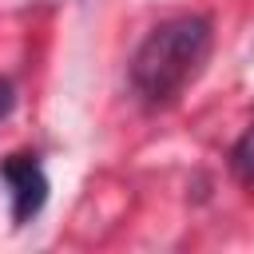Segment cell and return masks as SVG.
Listing matches in <instances>:
<instances>
[{"label": "cell", "instance_id": "cell-4", "mask_svg": "<svg viewBox=\"0 0 254 254\" xmlns=\"http://www.w3.org/2000/svg\"><path fill=\"white\" fill-rule=\"evenodd\" d=\"M12 103H16V87H12V79H0V119L12 111Z\"/></svg>", "mask_w": 254, "mask_h": 254}, {"label": "cell", "instance_id": "cell-2", "mask_svg": "<svg viewBox=\"0 0 254 254\" xmlns=\"http://www.w3.org/2000/svg\"><path fill=\"white\" fill-rule=\"evenodd\" d=\"M0 183L8 187V202H12V222L16 226L32 222L44 210V202H48V175H44L36 155H28V151L8 155L0 163Z\"/></svg>", "mask_w": 254, "mask_h": 254}, {"label": "cell", "instance_id": "cell-1", "mask_svg": "<svg viewBox=\"0 0 254 254\" xmlns=\"http://www.w3.org/2000/svg\"><path fill=\"white\" fill-rule=\"evenodd\" d=\"M210 44H214V28L206 16L187 12L155 24L131 56V87L139 103L151 111L175 107L187 95V87L202 75L210 60Z\"/></svg>", "mask_w": 254, "mask_h": 254}, {"label": "cell", "instance_id": "cell-3", "mask_svg": "<svg viewBox=\"0 0 254 254\" xmlns=\"http://www.w3.org/2000/svg\"><path fill=\"white\" fill-rule=\"evenodd\" d=\"M230 175L242 183V187H254V119L246 123V131L234 139L230 147Z\"/></svg>", "mask_w": 254, "mask_h": 254}]
</instances>
